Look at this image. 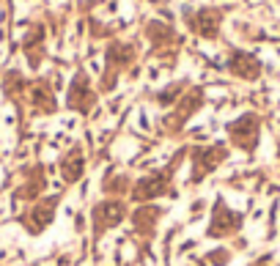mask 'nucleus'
I'll return each instance as SVG.
<instances>
[{
    "label": "nucleus",
    "instance_id": "20",
    "mask_svg": "<svg viewBox=\"0 0 280 266\" xmlns=\"http://www.w3.org/2000/svg\"><path fill=\"white\" fill-rule=\"evenodd\" d=\"M187 88H190V83H173V85H168V88H162L160 94L154 96V99L160 102V107H165V110H168V107L173 105V102L179 99V96L184 94Z\"/></svg>",
    "mask_w": 280,
    "mask_h": 266
},
{
    "label": "nucleus",
    "instance_id": "18",
    "mask_svg": "<svg viewBox=\"0 0 280 266\" xmlns=\"http://www.w3.org/2000/svg\"><path fill=\"white\" fill-rule=\"evenodd\" d=\"M132 184H135V178H132L129 173H110V176L102 181V189H104L107 198H121V195L129 198Z\"/></svg>",
    "mask_w": 280,
    "mask_h": 266
},
{
    "label": "nucleus",
    "instance_id": "11",
    "mask_svg": "<svg viewBox=\"0 0 280 266\" xmlns=\"http://www.w3.org/2000/svg\"><path fill=\"white\" fill-rule=\"evenodd\" d=\"M165 217V209L160 203H137L129 209V225L140 241H151L160 230V222Z\"/></svg>",
    "mask_w": 280,
    "mask_h": 266
},
{
    "label": "nucleus",
    "instance_id": "2",
    "mask_svg": "<svg viewBox=\"0 0 280 266\" xmlns=\"http://www.w3.org/2000/svg\"><path fill=\"white\" fill-rule=\"evenodd\" d=\"M231 146L228 143H198V146H187V162H190V176L187 184L190 187H201L214 170L228 162Z\"/></svg>",
    "mask_w": 280,
    "mask_h": 266
},
{
    "label": "nucleus",
    "instance_id": "4",
    "mask_svg": "<svg viewBox=\"0 0 280 266\" xmlns=\"http://www.w3.org/2000/svg\"><path fill=\"white\" fill-rule=\"evenodd\" d=\"M261 132H264V121L255 110L236 115L233 121H228L225 126V135H228V146L236 148L242 154H255L261 143Z\"/></svg>",
    "mask_w": 280,
    "mask_h": 266
},
{
    "label": "nucleus",
    "instance_id": "3",
    "mask_svg": "<svg viewBox=\"0 0 280 266\" xmlns=\"http://www.w3.org/2000/svg\"><path fill=\"white\" fill-rule=\"evenodd\" d=\"M203 105H206V91H203L201 85H190V88H187L184 94L165 110L162 124H160L162 135L165 137H179L187 129V124L201 113Z\"/></svg>",
    "mask_w": 280,
    "mask_h": 266
},
{
    "label": "nucleus",
    "instance_id": "13",
    "mask_svg": "<svg viewBox=\"0 0 280 266\" xmlns=\"http://www.w3.org/2000/svg\"><path fill=\"white\" fill-rule=\"evenodd\" d=\"M85 167H88V157H85V148L80 146V143H74V146L58 159V173H61L66 187H74V184L83 181Z\"/></svg>",
    "mask_w": 280,
    "mask_h": 266
},
{
    "label": "nucleus",
    "instance_id": "12",
    "mask_svg": "<svg viewBox=\"0 0 280 266\" xmlns=\"http://www.w3.org/2000/svg\"><path fill=\"white\" fill-rule=\"evenodd\" d=\"M223 20H225V9L223 6H201L198 11H192L187 25L192 28V33H198L206 42H214L223 31Z\"/></svg>",
    "mask_w": 280,
    "mask_h": 266
},
{
    "label": "nucleus",
    "instance_id": "16",
    "mask_svg": "<svg viewBox=\"0 0 280 266\" xmlns=\"http://www.w3.org/2000/svg\"><path fill=\"white\" fill-rule=\"evenodd\" d=\"M47 189V173H44V165H33L31 170L25 173V184L17 189V198L20 200H39Z\"/></svg>",
    "mask_w": 280,
    "mask_h": 266
},
{
    "label": "nucleus",
    "instance_id": "5",
    "mask_svg": "<svg viewBox=\"0 0 280 266\" xmlns=\"http://www.w3.org/2000/svg\"><path fill=\"white\" fill-rule=\"evenodd\" d=\"M129 217V203L124 198H102L91 206V236L93 241H102L110 230H115Z\"/></svg>",
    "mask_w": 280,
    "mask_h": 266
},
{
    "label": "nucleus",
    "instance_id": "15",
    "mask_svg": "<svg viewBox=\"0 0 280 266\" xmlns=\"http://www.w3.org/2000/svg\"><path fill=\"white\" fill-rule=\"evenodd\" d=\"M28 99H31V107L36 110L39 115L58 113V99H55V94H52L47 80H36V83L28 85Z\"/></svg>",
    "mask_w": 280,
    "mask_h": 266
},
{
    "label": "nucleus",
    "instance_id": "10",
    "mask_svg": "<svg viewBox=\"0 0 280 266\" xmlns=\"http://www.w3.org/2000/svg\"><path fill=\"white\" fill-rule=\"evenodd\" d=\"M146 39H149V44H151V55L154 58H171L173 61L176 50L182 47L179 33L162 20H149L146 22Z\"/></svg>",
    "mask_w": 280,
    "mask_h": 266
},
{
    "label": "nucleus",
    "instance_id": "8",
    "mask_svg": "<svg viewBox=\"0 0 280 266\" xmlns=\"http://www.w3.org/2000/svg\"><path fill=\"white\" fill-rule=\"evenodd\" d=\"M61 200H63L61 192H58V195H42L39 200H33V203L28 206V211L22 214V225H25L28 233H31V236L44 233V230L55 222V214H58Z\"/></svg>",
    "mask_w": 280,
    "mask_h": 266
},
{
    "label": "nucleus",
    "instance_id": "19",
    "mask_svg": "<svg viewBox=\"0 0 280 266\" xmlns=\"http://www.w3.org/2000/svg\"><path fill=\"white\" fill-rule=\"evenodd\" d=\"M3 91L11 96V99H17V96L28 94V83H25V77H22L20 72H9V74H6V80H3Z\"/></svg>",
    "mask_w": 280,
    "mask_h": 266
},
{
    "label": "nucleus",
    "instance_id": "22",
    "mask_svg": "<svg viewBox=\"0 0 280 266\" xmlns=\"http://www.w3.org/2000/svg\"><path fill=\"white\" fill-rule=\"evenodd\" d=\"M264 263H266V258H255V261L247 263V266H264Z\"/></svg>",
    "mask_w": 280,
    "mask_h": 266
},
{
    "label": "nucleus",
    "instance_id": "7",
    "mask_svg": "<svg viewBox=\"0 0 280 266\" xmlns=\"http://www.w3.org/2000/svg\"><path fill=\"white\" fill-rule=\"evenodd\" d=\"M244 217L225 200V195H217L209 211V225H206V239H231V236L242 233Z\"/></svg>",
    "mask_w": 280,
    "mask_h": 266
},
{
    "label": "nucleus",
    "instance_id": "14",
    "mask_svg": "<svg viewBox=\"0 0 280 266\" xmlns=\"http://www.w3.org/2000/svg\"><path fill=\"white\" fill-rule=\"evenodd\" d=\"M228 72L236 80H244V83H255L261 77V61L247 50H231L228 55Z\"/></svg>",
    "mask_w": 280,
    "mask_h": 266
},
{
    "label": "nucleus",
    "instance_id": "9",
    "mask_svg": "<svg viewBox=\"0 0 280 266\" xmlns=\"http://www.w3.org/2000/svg\"><path fill=\"white\" fill-rule=\"evenodd\" d=\"M96 105H99V91L93 88L91 77L85 72H74L72 83H69V88H66V107L72 110V113L91 115Z\"/></svg>",
    "mask_w": 280,
    "mask_h": 266
},
{
    "label": "nucleus",
    "instance_id": "1",
    "mask_svg": "<svg viewBox=\"0 0 280 266\" xmlns=\"http://www.w3.org/2000/svg\"><path fill=\"white\" fill-rule=\"evenodd\" d=\"M184 162H187V146L179 148L171 157V162H165L160 170H151L146 176L135 178L126 200H132L137 206V203H157L162 198H176V173Z\"/></svg>",
    "mask_w": 280,
    "mask_h": 266
},
{
    "label": "nucleus",
    "instance_id": "21",
    "mask_svg": "<svg viewBox=\"0 0 280 266\" xmlns=\"http://www.w3.org/2000/svg\"><path fill=\"white\" fill-rule=\"evenodd\" d=\"M203 261H206V266H228L231 250L228 247H214V250H209L206 255H203Z\"/></svg>",
    "mask_w": 280,
    "mask_h": 266
},
{
    "label": "nucleus",
    "instance_id": "17",
    "mask_svg": "<svg viewBox=\"0 0 280 266\" xmlns=\"http://www.w3.org/2000/svg\"><path fill=\"white\" fill-rule=\"evenodd\" d=\"M22 47H25V55H28V61H31V66H39L44 58V28L33 25L31 31H28Z\"/></svg>",
    "mask_w": 280,
    "mask_h": 266
},
{
    "label": "nucleus",
    "instance_id": "6",
    "mask_svg": "<svg viewBox=\"0 0 280 266\" xmlns=\"http://www.w3.org/2000/svg\"><path fill=\"white\" fill-rule=\"evenodd\" d=\"M135 44H124V42H110L104 50V74L99 80V91L102 94H113L118 85L121 74L135 63Z\"/></svg>",
    "mask_w": 280,
    "mask_h": 266
}]
</instances>
